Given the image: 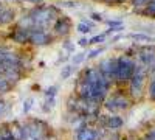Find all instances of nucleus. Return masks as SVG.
Returning <instances> with one entry per match:
<instances>
[{
  "label": "nucleus",
  "instance_id": "4",
  "mask_svg": "<svg viewBox=\"0 0 155 140\" xmlns=\"http://www.w3.org/2000/svg\"><path fill=\"white\" fill-rule=\"evenodd\" d=\"M30 41L33 44H36V45H44V44H48L50 42V37L42 30H36V31L30 33Z\"/></svg>",
  "mask_w": 155,
  "mask_h": 140
},
{
  "label": "nucleus",
  "instance_id": "7",
  "mask_svg": "<svg viewBox=\"0 0 155 140\" xmlns=\"http://www.w3.org/2000/svg\"><path fill=\"white\" fill-rule=\"evenodd\" d=\"M14 17V12L11 9H0V23H8Z\"/></svg>",
  "mask_w": 155,
  "mask_h": 140
},
{
  "label": "nucleus",
  "instance_id": "2",
  "mask_svg": "<svg viewBox=\"0 0 155 140\" xmlns=\"http://www.w3.org/2000/svg\"><path fill=\"white\" fill-rule=\"evenodd\" d=\"M144 80H146V72H144V69L137 67L135 75L130 78V90H132L134 95H140V94H141V90H143Z\"/></svg>",
  "mask_w": 155,
  "mask_h": 140
},
{
  "label": "nucleus",
  "instance_id": "22",
  "mask_svg": "<svg viewBox=\"0 0 155 140\" xmlns=\"http://www.w3.org/2000/svg\"><path fill=\"white\" fill-rule=\"evenodd\" d=\"M65 48H67V50H70V52H71V50H74V47H73L71 44H65Z\"/></svg>",
  "mask_w": 155,
  "mask_h": 140
},
{
  "label": "nucleus",
  "instance_id": "19",
  "mask_svg": "<svg viewBox=\"0 0 155 140\" xmlns=\"http://www.w3.org/2000/svg\"><path fill=\"white\" fill-rule=\"evenodd\" d=\"M54 94H56V87H54V86L50 87L48 90H47V95H48V97H54Z\"/></svg>",
  "mask_w": 155,
  "mask_h": 140
},
{
  "label": "nucleus",
  "instance_id": "1",
  "mask_svg": "<svg viewBox=\"0 0 155 140\" xmlns=\"http://www.w3.org/2000/svg\"><path fill=\"white\" fill-rule=\"evenodd\" d=\"M135 70H137V64L129 56L118 58V76H116V81H129L135 75Z\"/></svg>",
  "mask_w": 155,
  "mask_h": 140
},
{
  "label": "nucleus",
  "instance_id": "18",
  "mask_svg": "<svg viewBox=\"0 0 155 140\" xmlns=\"http://www.w3.org/2000/svg\"><path fill=\"white\" fill-rule=\"evenodd\" d=\"M149 92H150V98L155 100V80L150 83V87H149Z\"/></svg>",
  "mask_w": 155,
  "mask_h": 140
},
{
  "label": "nucleus",
  "instance_id": "5",
  "mask_svg": "<svg viewBox=\"0 0 155 140\" xmlns=\"http://www.w3.org/2000/svg\"><path fill=\"white\" fill-rule=\"evenodd\" d=\"M56 33L58 34H67L68 30H70V20L67 17H62L56 22V27H54Z\"/></svg>",
  "mask_w": 155,
  "mask_h": 140
},
{
  "label": "nucleus",
  "instance_id": "3",
  "mask_svg": "<svg viewBox=\"0 0 155 140\" xmlns=\"http://www.w3.org/2000/svg\"><path fill=\"white\" fill-rule=\"evenodd\" d=\"M140 59L143 61V64L150 67L155 62V47H144L140 50Z\"/></svg>",
  "mask_w": 155,
  "mask_h": 140
},
{
  "label": "nucleus",
  "instance_id": "14",
  "mask_svg": "<svg viewBox=\"0 0 155 140\" xmlns=\"http://www.w3.org/2000/svg\"><path fill=\"white\" fill-rule=\"evenodd\" d=\"M85 58V53H79V55H76L73 56V64H79V62H82Z\"/></svg>",
  "mask_w": 155,
  "mask_h": 140
},
{
  "label": "nucleus",
  "instance_id": "13",
  "mask_svg": "<svg viewBox=\"0 0 155 140\" xmlns=\"http://www.w3.org/2000/svg\"><path fill=\"white\" fill-rule=\"evenodd\" d=\"M109 33L106 31V33H102V34H99V36H95V37H92V39L88 41V44H99V42H102L106 39V36H107Z\"/></svg>",
  "mask_w": 155,
  "mask_h": 140
},
{
  "label": "nucleus",
  "instance_id": "8",
  "mask_svg": "<svg viewBox=\"0 0 155 140\" xmlns=\"http://www.w3.org/2000/svg\"><path fill=\"white\" fill-rule=\"evenodd\" d=\"M95 138H96V134L92 129H82L79 132V140H95Z\"/></svg>",
  "mask_w": 155,
  "mask_h": 140
},
{
  "label": "nucleus",
  "instance_id": "6",
  "mask_svg": "<svg viewBox=\"0 0 155 140\" xmlns=\"http://www.w3.org/2000/svg\"><path fill=\"white\" fill-rule=\"evenodd\" d=\"M12 39H14L16 42H20V44L27 42L30 39L28 28H19V30H16L14 33H12Z\"/></svg>",
  "mask_w": 155,
  "mask_h": 140
},
{
  "label": "nucleus",
  "instance_id": "21",
  "mask_svg": "<svg viewBox=\"0 0 155 140\" xmlns=\"http://www.w3.org/2000/svg\"><path fill=\"white\" fill-rule=\"evenodd\" d=\"M92 19L93 20H101V16L99 14H92Z\"/></svg>",
  "mask_w": 155,
  "mask_h": 140
},
{
  "label": "nucleus",
  "instance_id": "9",
  "mask_svg": "<svg viewBox=\"0 0 155 140\" xmlns=\"http://www.w3.org/2000/svg\"><path fill=\"white\" fill-rule=\"evenodd\" d=\"M123 125V120L120 117H110L109 118V126L112 129H116V128H120V126Z\"/></svg>",
  "mask_w": 155,
  "mask_h": 140
},
{
  "label": "nucleus",
  "instance_id": "20",
  "mask_svg": "<svg viewBox=\"0 0 155 140\" xmlns=\"http://www.w3.org/2000/svg\"><path fill=\"white\" fill-rule=\"evenodd\" d=\"M87 44H88V41H87V39H81V41H79V45H82V47H85Z\"/></svg>",
  "mask_w": 155,
  "mask_h": 140
},
{
  "label": "nucleus",
  "instance_id": "15",
  "mask_svg": "<svg viewBox=\"0 0 155 140\" xmlns=\"http://www.w3.org/2000/svg\"><path fill=\"white\" fill-rule=\"evenodd\" d=\"M78 30H79L81 33H88L90 31V27H88V25H85V23H79V25H78Z\"/></svg>",
  "mask_w": 155,
  "mask_h": 140
},
{
  "label": "nucleus",
  "instance_id": "23",
  "mask_svg": "<svg viewBox=\"0 0 155 140\" xmlns=\"http://www.w3.org/2000/svg\"><path fill=\"white\" fill-rule=\"evenodd\" d=\"M30 106H31V100H30V101H27V106H25V112H27V111L30 109Z\"/></svg>",
  "mask_w": 155,
  "mask_h": 140
},
{
  "label": "nucleus",
  "instance_id": "25",
  "mask_svg": "<svg viewBox=\"0 0 155 140\" xmlns=\"http://www.w3.org/2000/svg\"><path fill=\"white\" fill-rule=\"evenodd\" d=\"M118 2H121V0H118Z\"/></svg>",
  "mask_w": 155,
  "mask_h": 140
},
{
  "label": "nucleus",
  "instance_id": "10",
  "mask_svg": "<svg viewBox=\"0 0 155 140\" xmlns=\"http://www.w3.org/2000/svg\"><path fill=\"white\" fill-rule=\"evenodd\" d=\"M130 37L138 42H150V37L146 34H141V33H134V34H130Z\"/></svg>",
  "mask_w": 155,
  "mask_h": 140
},
{
  "label": "nucleus",
  "instance_id": "11",
  "mask_svg": "<svg viewBox=\"0 0 155 140\" xmlns=\"http://www.w3.org/2000/svg\"><path fill=\"white\" fill-rule=\"evenodd\" d=\"M115 100V104H116V109H126L129 106V101L124 100V98H113Z\"/></svg>",
  "mask_w": 155,
  "mask_h": 140
},
{
  "label": "nucleus",
  "instance_id": "17",
  "mask_svg": "<svg viewBox=\"0 0 155 140\" xmlns=\"http://www.w3.org/2000/svg\"><path fill=\"white\" fill-rule=\"evenodd\" d=\"M150 0H134V5L135 6H143V5H147Z\"/></svg>",
  "mask_w": 155,
  "mask_h": 140
},
{
  "label": "nucleus",
  "instance_id": "16",
  "mask_svg": "<svg viewBox=\"0 0 155 140\" xmlns=\"http://www.w3.org/2000/svg\"><path fill=\"white\" fill-rule=\"evenodd\" d=\"M102 52H104V47H99V48L93 50V52L88 55V58H95V56H98V55H99V53H102Z\"/></svg>",
  "mask_w": 155,
  "mask_h": 140
},
{
  "label": "nucleus",
  "instance_id": "24",
  "mask_svg": "<svg viewBox=\"0 0 155 140\" xmlns=\"http://www.w3.org/2000/svg\"><path fill=\"white\" fill-rule=\"evenodd\" d=\"M150 73H152V75H155V62L150 66Z\"/></svg>",
  "mask_w": 155,
  "mask_h": 140
},
{
  "label": "nucleus",
  "instance_id": "12",
  "mask_svg": "<svg viewBox=\"0 0 155 140\" xmlns=\"http://www.w3.org/2000/svg\"><path fill=\"white\" fill-rule=\"evenodd\" d=\"M71 72H73V67L71 66H65V67L62 69V72H61V78L62 80H67L68 76L71 75Z\"/></svg>",
  "mask_w": 155,
  "mask_h": 140
}]
</instances>
